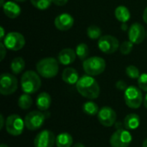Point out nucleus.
<instances>
[{"instance_id":"nucleus-31","label":"nucleus","mask_w":147,"mask_h":147,"mask_svg":"<svg viewBox=\"0 0 147 147\" xmlns=\"http://www.w3.org/2000/svg\"><path fill=\"white\" fill-rule=\"evenodd\" d=\"M138 85L141 90L147 92V73H143L138 78Z\"/></svg>"},{"instance_id":"nucleus-5","label":"nucleus","mask_w":147,"mask_h":147,"mask_svg":"<svg viewBox=\"0 0 147 147\" xmlns=\"http://www.w3.org/2000/svg\"><path fill=\"white\" fill-rule=\"evenodd\" d=\"M124 100L128 108L139 109L144 102L141 90L134 85L128 86L124 92Z\"/></svg>"},{"instance_id":"nucleus-27","label":"nucleus","mask_w":147,"mask_h":147,"mask_svg":"<svg viewBox=\"0 0 147 147\" xmlns=\"http://www.w3.org/2000/svg\"><path fill=\"white\" fill-rule=\"evenodd\" d=\"M87 36L91 40L100 39L102 36V30L98 26L91 25L87 28Z\"/></svg>"},{"instance_id":"nucleus-12","label":"nucleus","mask_w":147,"mask_h":147,"mask_svg":"<svg viewBox=\"0 0 147 147\" xmlns=\"http://www.w3.org/2000/svg\"><path fill=\"white\" fill-rule=\"evenodd\" d=\"M97 118L99 122L106 127H112L117 119V115L115 111L109 107V106H104L101 109H99V112L97 114Z\"/></svg>"},{"instance_id":"nucleus-25","label":"nucleus","mask_w":147,"mask_h":147,"mask_svg":"<svg viewBox=\"0 0 147 147\" xmlns=\"http://www.w3.org/2000/svg\"><path fill=\"white\" fill-rule=\"evenodd\" d=\"M83 111L88 115H91V116L96 115L99 112L98 105L96 102H92V101H88V102L84 103Z\"/></svg>"},{"instance_id":"nucleus-39","label":"nucleus","mask_w":147,"mask_h":147,"mask_svg":"<svg viewBox=\"0 0 147 147\" xmlns=\"http://www.w3.org/2000/svg\"><path fill=\"white\" fill-rule=\"evenodd\" d=\"M72 147H85L84 145H83L82 143H76L75 145H73Z\"/></svg>"},{"instance_id":"nucleus-3","label":"nucleus","mask_w":147,"mask_h":147,"mask_svg":"<svg viewBox=\"0 0 147 147\" xmlns=\"http://www.w3.org/2000/svg\"><path fill=\"white\" fill-rule=\"evenodd\" d=\"M36 71L45 78H53L59 72V62L54 58H44L36 64Z\"/></svg>"},{"instance_id":"nucleus-20","label":"nucleus","mask_w":147,"mask_h":147,"mask_svg":"<svg viewBox=\"0 0 147 147\" xmlns=\"http://www.w3.org/2000/svg\"><path fill=\"white\" fill-rule=\"evenodd\" d=\"M140 118L137 114L132 113L126 116L124 120V127L127 130H135L140 127Z\"/></svg>"},{"instance_id":"nucleus-4","label":"nucleus","mask_w":147,"mask_h":147,"mask_svg":"<svg viewBox=\"0 0 147 147\" xmlns=\"http://www.w3.org/2000/svg\"><path fill=\"white\" fill-rule=\"evenodd\" d=\"M84 71L87 75L97 76L102 74L106 68V62L101 57H90L83 62Z\"/></svg>"},{"instance_id":"nucleus-10","label":"nucleus","mask_w":147,"mask_h":147,"mask_svg":"<svg viewBox=\"0 0 147 147\" xmlns=\"http://www.w3.org/2000/svg\"><path fill=\"white\" fill-rule=\"evenodd\" d=\"M3 42L7 49L11 51H19L25 45V38L18 32H9L5 35Z\"/></svg>"},{"instance_id":"nucleus-14","label":"nucleus","mask_w":147,"mask_h":147,"mask_svg":"<svg viewBox=\"0 0 147 147\" xmlns=\"http://www.w3.org/2000/svg\"><path fill=\"white\" fill-rule=\"evenodd\" d=\"M146 37V31L143 25L139 22L133 23L128 28V39L134 44H140Z\"/></svg>"},{"instance_id":"nucleus-32","label":"nucleus","mask_w":147,"mask_h":147,"mask_svg":"<svg viewBox=\"0 0 147 147\" xmlns=\"http://www.w3.org/2000/svg\"><path fill=\"white\" fill-rule=\"evenodd\" d=\"M115 86H116V88H117L118 90H126L127 88L128 87V86L127 85L126 82L123 81V80H119V81H117L116 84H115Z\"/></svg>"},{"instance_id":"nucleus-28","label":"nucleus","mask_w":147,"mask_h":147,"mask_svg":"<svg viewBox=\"0 0 147 147\" xmlns=\"http://www.w3.org/2000/svg\"><path fill=\"white\" fill-rule=\"evenodd\" d=\"M32 5L38 9L45 10L53 3V0H30Z\"/></svg>"},{"instance_id":"nucleus-33","label":"nucleus","mask_w":147,"mask_h":147,"mask_svg":"<svg viewBox=\"0 0 147 147\" xmlns=\"http://www.w3.org/2000/svg\"><path fill=\"white\" fill-rule=\"evenodd\" d=\"M6 50H7L6 47L4 46L3 42L1 41V42H0V53H0V55H1L0 59H1V60H3V59H4L5 55H6Z\"/></svg>"},{"instance_id":"nucleus-41","label":"nucleus","mask_w":147,"mask_h":147,"mask_svg":"<svg viewBox=\"0 0 147 147\" xmlns=\"http://www.w3.org/2000/svg\"><path fill=\"white\" fill-rule=\"evenodd\" d=\"M142 147H147V139H146L142 144Z\"/></svg>"},{"instance_id":"nucleus-9","label":"nucleus","mask_w":147,"mask_h":147,"mask_svg":"<svg viewBox=\"0 0 147 147\" xmlns=\"http://www.w3.org/2000/svg\"><path fill=\"white\" fill-rule=\"evenodd\" d=\"M18 87L16 78L10 73H3L0 77V93L3 96H9L15 93Z\"/></svg>"},{"instance_id":"nucleus-44","label":"nucleus","mask_w":147,"mask_h":147,"mask_svg":"<svg viewBox=\"0 0 147 147\" xmlns=\"http://www.w3.org/2000/svg\"><path fill=\"white\" fill-rule=\"evenodd\" d=\"M0 147H9L7 145H5V144H2L1 146H0Z\"/></svg>"},{"instance_id":"nucleus-29","label":"nucleus","mask_w":147,"mask_h":147,"mask_svg":"<svg viewBox=\"0 0 147 147\" xmlns=\"http://www.w3.org/2000/svg\"><path fill=\"white\" fill-rule=\"evenodd\" d=\"M126 74L132 79H138L140 76V70L135 65H128L126 68Z\"/></svg>"},{"instance_id":"nucleus-37","label":"nucleus","mask_w":147,"mask_h":147,"mask_svg":"<svg viewBox=\"0 0 147 147\" xmlns=\"http://www.w3.org/2000/svg\"><path fill=\"white\" fill-rule=\"evenodd\" d=\"M143 20L147 24V7L146 8V9L144 10V13H143Z\"/></svg>"},{"instance_id":"nucleus-22","label":"nucleus","mask_w":147,"mask_h":147,"mask_svg":"<svg viewBox=\"0 0 147 147\" xmlns=\"http://www.w3.org/2000/svg\"><path fill=\"white\" fill-rule=\"evenodd\" d=\"M115 18L118 21H120L121 23L127 22V21H129L131 17L129 9L124 5H120L115 9Z\"/></svg>"},{"instance_id":"nucleus-23","label":"nucleus","mask_w":147,"mask_h":147,"mask_svg":"<svg viewBox=\"0 0 147 147\" xmlns=\"http://www.w3.org/2000/svg\"><path fill=\"white\" fill-rule=\"evenodd\" d=\"M25 68V61L21 57L15 58L10 64V70L13 74H20Z\"/></svg>"},{"instance_id":"nucleus-30","label":"nucleus","mask_w":147,"mask_h":147,"mask_svg":"<svg viewBox=\"0 0 147 147\" xmlns=\"http://www.w3.org/2000/svg\"><path fill=\"white\" fill-rule=\"evenodd\" d=\"M133 47H134V43L131 42L130 40H126L121 44L120 51L123 55H128L132 52Z\"/></svg>"},{"instance_id":"nucleus-42","label":"nucleus","mask_w":147,"mask_h":147,"mask_svg":"<svg viewBox=\"0 0 147 147\" xmlns=\"http://www.w3.org/2000/svg\"><path fill=\"white\" fill-rule=\"evenodd\" d=\"M5 3H6V2H4V0H0V3H1V6H2V7L4 5Z\"/></svg>"},{"instance_id":"nucleus-17","label":"nucleus","mask_w":147,"mask_h":147,"mask_svg":"<svg viewBox=\"0 0 147 147\" xmlns=\"http://www.w3.org/2000/svg\"><path fill=\"white\" fill-rule=\"evenodd\" d=\"M3 9L5 16H8L9 18H11V19L18 17L22 12L20 6L16 3L12 2V1L6 2L4 3V5L3 6Z\"/></svg>"},{"instance_id":"nucleus-11","label":"nucleus","mask_w":147,"mask_h":147,"mask_svg":"<svg viewBox=\"0 0 147 147\" xmlns=\"http://www.w3.org/2000/svg\"><path fill=\"white\" fill-rule=\"evenodd\" d=\"M119 46L120 45L118 39L110 34L101 36L97 42V47L100 51L106 54H111L115 53L119 48Z\"/></svg>"},{"instance_id":"nucleus-38","label":"nucleus","mask_w":147,"mask_h":147,"mask_svg":"<svg viewBox=\"0 0 147 147\" xmlns=\"http://www.w3.org/2000/svg\"><path fill=\"white\" fill-rule=\"evenodd\" d=\"M121 29H122V30H124V31H126V30L127 29V22H126V23H122V24H121Z\"/></svg>"},{"instance_id":"nucleus-19","label":"nucleus","mask_w":147,"mask_h":147,"mask_svg":"<svg viewBox=\"0 0 147 147\" xmlns=\"http://www.w3.org/2000/svg\"><path fill=\"white\" fill-rule=\"evenodd\" d=\"M51 102H52V99H51L50 95L47 92H41L37 96L35 104L39 110L47 111L49 109Z\"/></svg>"},{"instance_id":"nucleus-43","label":"nucleus","mask_w":147,"mask_h":147,"mask_svg":"<svg viewBox=\"0 0 147 147\" xmlns=\"http://www.w3.org/2000/svg\"><path fill=\"white\" fill-rule=\"evenodd\" d=\"M27 0H14V2H18V3H23Z\"/></svg>"},{"instance_id":"nucleus-7","label":"nucleus","mask_w":147,"mask_h":147,"mask_svg":"<svg viewBox=\"0 0 147 147\" xmlns=\"http://www.w3.org/2000/svg\"><path fill=\"white\" fill-rule=\"evenodd\" d=\"M132 140L133 137L129 130L119 128L111 135L109 144L112 147H128Z\"/></svg>"},{"instance_id":"nucleus-1","label":"nucleus","mask_w":147,"mask_h":147,"mask_svg":"<svg viewBox=\"0 0 147 147\" xmlns=\"http://www.w3.org/2000/svg\"><path fill=\"white\" fill-rule=\"evenodd\" d=\"M76 88L78 93L87 99H96L100 95V86L97 81L90 75H84L79 78L76 84Z\"/></svg>"},{"instance_id":"nucleus-24","label":"nucleus","mask_w":147,"mask_h":147,"mask_svg":"<svg viewBox=\"0 0 147 147\" xmlns=\"http://www.w3.org/2000/svg\"><path fill=\"white\" fill-rule=\"evenodd\" d=\"M33 104V100L32 97L30 96L29 94H22L19 96L18 99V107L23 110H27L29 108H31Z\"/></svg>"},{"instance_id":"nucleus-18","label":"nucleus","mask_w":147,"mask_h":147,"mask_svg":"<svg viewBox=\"0 0 147 147\" xmlns=\"http://www.w3.org/2000/svg\"><path fill=\"white\" fill-rule=\"evenodd\" d=\"M79 79L78 71L72 67H67L64 69L62 72V80L68 84H75Z\"/></svg>"},{"instance_id":"nucleus-6","label":"nucleus","mask_w":147,"mask_h":147,"mask_svg":"<svg viewBox=\"0 0 147 147\" xmlns=\"http://www.w3.org/2000/svg\"><path fill=\"white\" fill-rule=\"evenodd\" d=\"M49 116V113H43L42 111H32L28 113L24 118L25 127L30 131H34L41 127L46 119Z\"/></svg>"},{"instance_id":"nucleus-45","label":"nucleus","mask_w":147,"mask_h":147,"mask_svg":"<svg viewBox=\"0 0 147 147\" xmlns=\"http://www.w3.org/2000/svg\"><path fill=\"white\" fill-rule=\"evenodd\" d=\"M146 37H147V31H146Z\"/></svg>"},{"instance_id":"nucleus-21","label":"nucleus","mask_w":147,"mask_h":147,"mask_svg":"<svg viewBox=\"0 0 147 147\" xmlns=\"http://www.w3.org/2000/svg\"><path fill=\"white\" fill-rule=\"evenodd\" d=\"M73 143L72 136L68 133H61L56 136V146L71 147Z\"/></svg>"},{"instance_id":"nucleus-34","label":"nucleus","mask_w":147,"mask_h":147,"mask_svg":"<svg viewBox=\"0 0 147 147\" xmlns=\"http://www.w3.org/2000/svg\"><path fill=\"white\" fill-rule=\"evenodd\" d=\"M68 0H53V3L57 6H63L66 4Z\"/></svg>"},{"instance_id":"nucleus-2","label":"nucleus","mask_w":147,"mask_h":147,"mask_svg":"<svg viewBox=\"0 0 147 147\" xmlns=\"http://www.w3.org/2000/svg\"><path fill=\"white\" fill-rule=\"evenodd\" d=\"M22 90L26 94H34L37 92L41 86L40 75L34 71H25L21 78Z\"/></svg>"},{"instance_id":"nucleus-16","label":"nucleus","mask_w":147,"mask_h":147,"mask_svg":"<svg viewBox=\"0 0 147 147\" xmlns=\"http://www.w3.org/2000/svg\"><path fill=\"white\" fill-rule=\"evenodd\" d=\"M76 51L71 48H65L62 49L59 55H58V60L61 65H68L70 64H72L76 59Z\"/></svg>"},{"instance_id":"nucleus-8","label":"nucleus","mask_w":147,"mask_h":147,"mask_svg":"<svg viewBox=\"0 0 147 147\" xmlns=\"http://www.w3.org/2000/svg\"><path fill=\"white\" fill-rule=\"evenodd\" d=\"M24 127V120H22L18 115H10L6 119L5 130L11 136L21 135L23 132Z\"/></svg>"},{"instance_id":"nucleus-40","label":"nucleus","mask_w":147,"mask_h":147,"mask_svg":"<svg viewBox=\"0 0 147 147\" xmlns=\"http://www.w3.org/2000/svg\"><path fill=\"white\" fill-rule=\"evenodd\" d=\"M143 103H144V106L146 107V109H147V94L146 95L145 98H144V102H143Z\"/></svg>"},{"instance_id":"nucleus-26","label":"nucleus","mask_w":147,"mask_h":147,"mask_svg":"<svg viewBox=\"0 0 147 147\" xmlns=\"http://www.w3.org/2000/svg\"><path fill=\"white\" fill-rule=\"evenodd\" d=\"M75 51H76L77 56L82 61H84L85 59H87V58H88V56L90 54L89 47L85 43H80V44H78L77 46Z\"/></svg>"},{"instance_id":"nucleus-35","label":"nucleus","mask_w":147,"mask_h":147,"mask_svg":"<svg viewBox=\"0 0 147 147\" xmlns=\"http://www.w3.org/2000/svg\"><path fill=\"white\" fill-rule=\"evenodd\" d=\"M1 126H0V129H3V127H5V122H6V120H4L3 118V115H1Z\"/></svg>"},{"instance_id":"nucleus-15","label":"nucleus","mask_w":147,"mask_h":147,"mask_svg":"<svg viewBox=\"0 0 147 147\" xmlns=\"http://www.w3.org/2000/svg\"><path fill=\"white\" fill-rule=\"evenodd\" d=\"M73 24H74V19L68 13H62L59 15L54 20L55 28L60 31H67L71 29Z\"/></svg>"},{"instance_id":"nucleus-13","label":"nucleus","mask_w":147,"mask_h":147,"mask_svg":"<svg viewBox=\"0 0 147 147\" xmlns=\"http://www.w3.org/2000/svg\"><path fill=\"white\" fill-rule=\"evenodd\" d=\"M56 143V137L50 130L40 132L34 140V147H53Z\"/></svg>"},{"instance_id":"nucleus-36","label":"nucleus","mask_w":147,"mask_h":147,"mask_svg":"<svg viewBox=\"0 0 147 147\" xmlns=\"http://www.w3.org/2000/svg\"><path fill=\"white\" fill-rule=\"evenodd\" d=\"M0 30H1L0 40H1V41H3V40L4 39V37H5V35H6V34H4V29H3V27H0Z\"/></svg>"}]
</instances>
